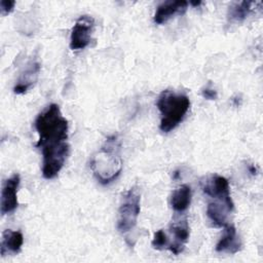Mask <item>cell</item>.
Instances as JSON below:
<instances>
[{
	"instance_id": "cell-4",
	"label": "cell",
	"mask_w": 263,
	"mask_h": 263,
	"mask_svg": "<svg viewBox=\"0 0 263 263\" xmlns=\"http://www.w3.org/2000/svg\"><path fill=\"white\" fill-rule=\"evenodd\" d=\"M141 211V193L138 187L128 189L122 196L118 208L117 229L125 233L135 228Z\"/></svg>"
},
{
	"instance_id": "cell-7",
	"label": "cell",
	"mask_w": 263,
	"mask_h": 263,
	"mask_svg": "<svg viewBox=\"0 0 263 263\" xmlns=\"http://www.w3.org/2000/svg\"><path fill=\"white\" fill-rule=\"evenodd\" d=\"M21 183V177L18 174L11 175L3 184L1 190L0 212L4 216L12 213L18 205L17 201V189Z\"/></svg>"
},
{
	"instance_id": "cell-12",
	"label": "cell",
	"mask_w": 263,
	"mask_h": 263,
	"mask_svg": "<svg viewBox=\"0 0 263 263\" xmlns=\"http://www.w3.org/2000/svg\"><path fill=\"white\" fill-rule=\"evenodd\" d=\"M233 209H231L225 202L214 200L209 202L206 206V216L209 220L212 222L213 226L224 227L226 224H228V214L231 213Z\"/></svg>"
},
{
	"instance_id": "cell-13",
	"label": "cell",
	"mask_w": 263,
	"mask_h": 263,
	"mask_svg": "<svg viewBox=\"0 0 263 263\" xmlns=\"http://www.w3.org/2000/svg\"><path fill=\"white\" fill-rule=\"evenodd\" d=\"M40 72V65L38 62H32L25 71L21 74L16 84L13 87V92L16 95L27 92L32 85L36 82L38 74Z\"/></svg>"
},
{
	"instance_id": "cell-1",
	"label": "cell",
	"mask_w": 263,
	"mask_h": 263,
	"mask_svg": "<svg viewBox=\"0 0 263 263\" xmlns=\"http://www.w3.org/2000/svg\"><path fill=\"white\" fill-rule=\"evenodd\" d=\"M38 134L36 147L42 152V176L53 179L63 168L69 155L68 120L57 104L43 109L34 121Z\"/></svg>"
},
{
	"instance_id": "cell-17",
	"label": "cell",
	"mask_w": 263,
	"mask_h": 263,
	"mask_svg": "<svg viewBox=\"0 0 263 263\" xmlns=\"http://www.w3.org/2000/svg\"><path fill=\"white\" fill-rule=\"evenodd\" d=\"M15 5V1L12 0H1L0 1V10L2 15H6L13 10Z\"/></svg>"
},
{
	"instance_id": "cell-5",
	"label": "cell",
	"mask_w": 263,
	"mask_h": 263,
	"mask_svg": "<svg viewBox=\"0 0 263 263\" xmlns=\"http://www.w3.org/2000/svg\"><path fill=\"white\" fill-rule=\"evenodd\" d=\"M95 29V18L90 15L79 16L70 35L69 46L72 50H81L87 47L91 41V35Z\"/></svg>"
},
{
	"instance_id": "cell-9",
	"label": "cell",
	"mask_w": 263,
	"mask_h": 263,
	"mask_svg": "<svg viewBox=\"0 0 263 263\" xmlns=\"http://www.w3.org/2000/svg\"><path fill=\"white\" fill-rule=\"evenodd\" d=\"M188 7L187 1H165L159 4L153 16V21L157 25L166 23L176 14H183Z\"/></svg>"
},
{
	"instance_id": "cell-6",
	"label": "cell",
	"mask_w": 263,
	"mask_h": 263,
	"mask_svg": "<svg viewBox=\"0 0 263 263\" xmlns=\"http://www.w3.org/2000/svg\"><path fill=\"white\" fill-rule=\"evenodd\" d=\"M201 188L202 191L214 200L223 201L231 209H234V203L230 196L229 183L226 178L216 174L211 175L201 181Z\"/></svg>"
},
{
	"instance_id": "cell-3",
	"label": "cell",
	"mask_w": 263,
	"mask_h": 263,
	"mask_svg": "<svg viewBox=\"0 0 263 263\" xmlns=\"http://www.w3.org/2000/svg\"><path fill=\"white\" fill-rule=\"evenodd\" d=\"M156 106L160 113L159 128L163 133H170L184 119L190 108V100L185 93L165 89L158 96Z\"/></svg>"
},
{
	"instance_id": "cell-18",
	"label": "cell",
	"mask_w": 263,
	"mask_h": 263,
	"mask_svg": "<svg viewBox=\"0 0 263 263\" xmlns=\"http://www.w3.org/2000/svg\"><path fill=\"white\" fill-rule=\"evenodd\" d=\"M201 96L206 100H216L218 97V93H217V90L214 89L213 87H211V85L209 84L202 88Z\"/></svg>"
},
{
	"instance_id": "cell-10",
	"label": "cell",
	"mask_w": 263,
	"mask_h": 263,
	"mask_svg": "<svg viewBox=\"0 0 263 263\" xmlns=\"http://www.w3.org/2000/svg\"><path fill=\"white\" fill-rule=\"evenodd\" d=\"M170 232L173 236V240H171L167 250L174 255H179L184 251L189 239V225L187 220L174 223L170 228Z\"/></svg>"
},
{
	"instance_id": "cell-16",
	"label": "cell",
	"mask_w": 263,
	"mask_h": 263,
	"mask_svg": "<svg viewBox=\"0 0 263 263\" xmlns=\"http://www.w3.org/2000/svg\"><path fill=\"white\" fill-rule=\"evenodd\" d=\"M151 245L156 250H167L170 246V238L162 229H159L154 233Z\"/></svg>"
},
{
	"instance_id": "cell-2",
	"label": "cell",
	"mask_w": 263,
	"mask_h": 263,
	"mask_svg": "<svg viewBox=\"0 0 263 263\" xmlns=\"http://www.w3.org/2000/svg\"><path fill=\"white\" fill-rule=\"evenodd\" d=\"M90 168L97 180L103 185L111 183L120 175L122 160L119 155V143L115 136L109 137L92 156Z\"/></svg>"
},
{
	"instance_id": "cell-14",
	"label": "cell",
	"mask_w": 263,
	"mask_h": 263,
	"mask_svg": "<svg viewBox=\"0 0 263 263\" xmlns=\"http://www.w3.org/2000/svg\"><path fill=\"white\" fill-rule=\"evenodd\" d=\"M192 198V191L189 185H181L175 189L171 195V205L172 209L177 213L185 212L190 203Z\"/></svg>"
},
{
	"instance_id": "cell-15",
	"label": "cell",
	"mask_w": 263,
	"mask_h": 263,
	"mask_svg": "<svg viewBox=\"0 0 263 263\" xmlns=\"http://www.w3.org/2000/svg\"><path fill=\"white\" fill-rule=\"evenodd\" d=\"M257 2L240 1L232 3L227 11V20L229 23H241L254 9Z\"/></svg>"
},
{
	"instance_id": "cell-11",
	"label": "cell",
	"mask_w": 263,
	"mask_h": 263,
	"mask_svg": "<svg viewBox=\"0 0 263 263\" xmlns=\"http://www.w3.org/2000/svg\"><path fill=\"white\" fill-rule=\"evenodd\" d=\"M24 243V236L21 231L6 229L2 232L1 245H0V254L2 257L12 254L16 255L21 252V249Z\"/></svg>"
},
{
	"instance_id": "cell-19",
	"label": "cell",
	"mask_w": 263,
	"mask_h": 263,
	"mask_svg": "<svg viewBox=\"0 0 263 263\" xmlns=\"http://www.w3.org/2000/svg\"><path fill=\"white\" fill-rule=\"evenodd\" d=\"M249 170H250V172H251V174L252 175H255L256 174V167L254 166V165H249Z\"/></svg>"
},
{
	"instance_id": "cell-8",
	"label": "cell",
	"mask_w": 263,
	"mask_h": 263,
	"mask_svg": "<svg viewBox=\"0 0 263 263\" xmlns=\"http://www.w3.org/2000/svg\"><path fill=\"white\" fill-rule=\"evenodd\" d=\"M241 240L237 235L236 228L232 224H226L224 226V232L222 237L216 245V252L225 254H235L241 249Z\"/></svg>"
},
{
	"instance_id": "cell-20",
	"label": "cell",
	"mask_w": 263,
	"mask_h": 263,
	"mask_svg": "<svg viewBox=\"0 0 263 263\" xmlns=\"http://www.w3.org/2000/svg\"><path fill=\"white\" fill-rule=\"evenodd\" d=\"M191 5H193V6H198V5H200L201 4V2L200 1H197V2H193V1H190L189 2Z\"/></svg>"
}]
</instances>
